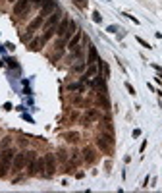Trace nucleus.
Instances as JSON below:
<instances>
[{
	"instance_id": "obj_3",
	"label": "nucleus",
	"mask_w": 162,
	"mask_h": 193,
	"mask_svg": "<svg viewBox=\"0 0 162 193\" xmlns=\"http://www.w3.org/2000/svg\"><path fill=\"white\" fill-rule=\"evenodd\" d=\"M54 10H58V4H56V0H46V2L41 6V12H39V16H43V17H48L50 14H52Z\"/></svg>"
},
{
	"instance_id": "obj_18",
	"label": "nucleus",
	"mask_w": 162,
	"mask_h": 193,
	"mask_svg": "<svg viewBox=\"0 0 162 193\" xmlns=\"http://www.w3.org/2000/svg\"><path fill=\"white\" fill-rule=\"evenodd\" d=\"M12 145V137L10 135H6L2 141H0V151H4V149H8V147Z\"/></svg>"
},
{
	"instance_id": "obj_13",
	"label": "nucleus",
	"mask_w": 162,
	"mask_h": 193,
	"mask_svg": "<svg viewBox=\"0 0 162 193\" xmlns=\"http://www.w3.org/2000/svg\"><path fill=\"white\" fill-rule=\"evenodd\" d=\"M96 60H99V52H96V48L91 44V47H89V54H87V62H85V64L89 66V64H95Z\"/></svg>"
},
{
	"instance_id": "obj_28",
	"label": "nucleus",
	"mask_w": 162,
	"mask_h": 193,
	"mask_svg": "<svg viewBox=\"0 0 162 193\" xmlns=\"http://www.w3.org/2000/svg\"><path fill=\"white\" fill-rule=\"evenodd\" d=\"M141 135V130H133V137H139Z\"/></svg>"
},
{
	"instance_id": "obj_2",
	"label": "nucleus",
	"mask_w": 162,
	"mask_h": 193,
	"mask_svg": "<svg viewBox=\"0 0 162 193\" xmlns=\"http://www.w3.org/2000/svg\"><path fill=\"white\" fill-rule=\"evenodd\" d=\"M25 164H27L25 151H23V153H16V157H14V162H12V168H14V172H21Z\"/></svg>"
},
{
	"instance_id": "obj_15",
	"label": "nucleus",
	"mask_w": 162,
	"mask_h": 193,
	"mask_svg": "<svg viewBox=\"0 0 162 193\" xmlns=\"http://www.w3.org/2000/svg\"><path fill=\"white\" fill-rule=\"evenodd\" d=\"M44 44V41H43V37H37V39H33L29 43V50H39L41 47Z\"/></svg>"
},
{
	"instance_id": "obj_8",
	"label": "nucleus",
	"mask_w": 162,
	"mask_h": 193,
	"mask_svg": "<svg viewBox=\"0 0 162 193\" xmlns=\"http://www.w3.org/2000/svg\"><path fill=\"white\" fill-rule=\"evenodd\" d=\"M68 25H69V17H62L60 23L56 25V35L58 37H64V35H66V31H68Z\"/></svg>"
},
{
	"instance_id": "obj_7",
	"label": "nucleus",
	"mask_w": 162,
	"mask_h": 193,
	"mask_svg": "<svg viewBox=\"0 0 162 193\" xmlns=\"http://www.w3.org/2000/svg\"><path fill=\"white\" fill-rule=\"evenodd\" d=\"M27 6H29V0H17V2H14V16H21L27 10Z\"/></svg>"
},
{
	"instance_id": "obj_4",
	"label": "nucleus",
	"mask_w": 162,
	"mask_h": 193,
	"mask_svg": "<svg viewBox=\"0 0 162 193\" xmlns=\"http://www.w3.org/2000/svg\"><path fill=\"white\" fill-rule=\"evenodd\" d=\"M60 20H62V12H60V10H54V12L48 16V20L43 23V27H44V29H48V27H56V25L60 23Z\"/></svg>"
},
{
	"instance_id": "obj_14",
	"label": "nucleus",
	"mask_w": 162,
	"mask_h": 193,
	"mask_svg": "<svg viewBox=\"0 0 162 193\" xmlns=\"http://www.w3.org/2000/svg\"><path fill=\"white\" fill-rule=\"evenodd\" d=\"M75 31H77V25H75V21H73V20H69L68 31H66V35H64L62 39H66V41H69V39H72V35H75Z\"/></svg>"
},
{
	"instance_id": "obj_25",
	"label": "nucleus",
	"mask_w": 162,
	"mask_h": 193,
	"mask_svg": "<svg viewBox=\"0 0 162 193\" xmlns=\"http://www.w3.org/2000/svg\"><path fill=\"white\" fill-rule=\"evenodd\" d=\"M77 158H79V153L73 151V153H72V160H73V162H77Z\"/></svg>"
},
{
	"instance_id": "obj_29",
	"label": "nucleus",
	"mask_w": 162,
	"mask_h": 193,
	"mask_svg": "<svg viewBox=\"0 0 162 193\" xmlns=\"http://www.w3.org/2000/svg\"><path fill=\"white\" fill-rule=\"evenodd\" d=\"M8 2H17V0H8Z\"/></svg>"
},
{
	"instance_id": "obj_17",
	"label": "nucleus",
	"mask_w": 162,
	"mask_h": 193,
	"mask_svg": "<svg viewBox=\"0 0 162 193\" xmlns=\"http://www.w3.org/2000/svg\"><path fill=\"white\" fill-rule=\"evenodd\" d=\"M44 170H46V166H44V158H43V157L37 158V176H39V174H44Z\"/></svg>"
},
{
	"instance_id": "obj_9",
	"label": "nucleus",
	"mask_w": 162,
	"mask_h": 193,
	"mask_svg": "<svg viewBox=\"0 0 162 193\" xmlns=\"http://www.w3.org/2000/svg\"><path fill=\"white\" fill-rule=\"evenodd\" d=\"M96 118H99V110H96V108H89L85 112V118H83V122H85L83 126H89V122H95Z\"/></svg>"
},
{
	"instance_id": "obj_22",
	"label": "nucleus",
	"mask_w": 162,
	"mask_h": 193,
	"mask_svg": "<svg viewBox=\"0 0 162 193\" xmlns=\"http://www.w3.org/2000/svg\"><path fill=\"white\" fill-rule=\"evenodd\" d=\"M126 89H127V93H129V95H133V96L137 95V91L133 89V85H131V83H126Z\"/></svg>"
},
{
	"instance_id": "obj_11",
	"label": "nucleus",
	"mask_w": 162,
	"mask_h": 193,
	"mask_svg": "<svg viewBox=\"0 0 162 193\" xmlns=\"http://www.w3.org/2000/svg\"><path fill=\"white\" fill-rule=\"evenodd\" d=\"M96 73H99V68H96V64H89V66H87V72L83 73V77H81V81H87L89 77H95Z\"/></svg>"
},
{
	"instance_id": "obj_20",
	"label": "nucleus",
	"mask_w": 162,
	"mask_h": 193,
	"mask_svg": "<svg viewBox=\"0 0 162 193\" xmlns=\"http://www.w3.org/2000/svg\"><path fill=\"white\" fill-rule=\"evenodd\" d=\"M73 4H75L77 8H81V10H85V8H87V0H73Z\"/></svg>"
},
{
	"instance_id": "obj_21",
	"label": "nucleus",
	"mask_w": 162,
	"mask_h": 193,
	"mask_svg": "<svg viewBox=\"0 0 162 193\" xmlns=\"http://www.w3.org/2000/svg\"><path fill=\"white\" fill-rule=\"evenodd\" d=\"M81 89H83L81 83H72V85H68V91H81Z\"/></svg>"
},
{
	"instance_id": "obj_24",
	"label": "nucleus",
	"mask_w": 162,
	"mask_h": 193,
	"mask_svg": "<svg viewBox=\"0 0 162 193\" xmlns=\"http://www.w3.org/2000/svg\"><path fill=\"white\" fill-rule=\"evenodd\" d=\"M93 20H95L96 23H100V21H102V17H100V14H99V12H95V14H93Z\"/></svg>"
},
{
	"instance_id": "obj_12",
	"label": "nucleus",
	"mask_w": 162,
	"mask_h": 193,
	"mask_svg": "<svg viewBox=\"0 0 162 193\" xmlns=\"http://www.w3.org/2000/svg\"><path fill=\"white\" fill-rule=\"evenodd\" d=\"M43 23H44V17H43V16H37L35 20L31 21L29 25H27V31H37L41 25H43Z\"/></svg>"
},
{
	"instance_id": "obj_6",
	"label": "nucleus",
	"mask_w": 162,
	"mask_h": 193,
	"mask_svg": "<svg viewBox=\"0 0 162 193\" xmlns=\"http://www.w3.org/2000/svg\"><path fill=\"white\" fill-rule=\"evenodd\" d=\"M81 39H83V33H81V31H75V35H73L72 39L68 41V48H69V52H75V50L79 48Z\"/></svg>"
},
{
	"instance_id": "obj_16",
	"label": "nucleus",
	"mask_w": 162,
	"mask_h": 193,
	"mask_svg": "<svg viewBox=\"0 0 162 193\" xmlns=\"http://www.w3.org/2000/svg\"><path fill=\"white\" fill-rule=\"evenodd\" d=\"M64 137H66V141H69V143H77L79 141V133L77 131H68Z\"/></svg>"
},
{
	"instance_id": "obj_26",
	"label": "nucleus",
	"mask_w": 162,
	"mask_h": 193,
	"mask_svg": "<svg viewBox=\"0 0 162 193\" xmlns=\"http://www.w3.org/2000/svg\"><path fill=\"white\" fill-rule=\"evenodd\" d=\"M31 2H33L35 6H43V4L46 2V0H31Z\"/></svg>"
},
{
	"instance_id": "obj_5",
	"label": "nucleus",
	"mask_w": 162,
	"mask_h": 193,
	"mask_svg": "<svg viewBox=\"0 0 162 193\" xmlns=\"http://www.w3.org/2000/svg\"><path fill=\"white\" fill-rule=\"evenodd\" d=\"M44 166H46V176H52L56 172V157L54 155H44Z\"/></svg>"
},
{
	"instance_id": "obj_1",
	"label": "nucleus",
	"mask_w": 162,
	"mask_h": 193,
	"mask_svg": "<svg viewBox=\"0 0 162 193\" xmlns=\"http://www.w3.org/2000/svg\"><path fill=\"white\" fill-rule=\"evenodd\" d=\"M96 145H99V149L102 151V153H106V155L112 153V147H114V135H112V131L100 133V135L96 137Z\"/></svg>"
},
{
	"instance_id": "obj_10",
	"label": "nucleus",
	"mask_w": 162,
	"mask_h": 193,
	"mask_svg": "<svg viewBox=\"0 0 162 193\" xmlns=\"http://www.w3.org/2000/svg\"><path fill=\"white\" fill-rule=\"evenodd\" d=\"M81 155H83V160H85L87 164H91V162H95V158H96V155H95V151L91 149V147H85V149L81 151Z\"/></svg>"
},
{
	"instance_id": "obj_27",
	"label": "nucleus",
	"mask_w": 162,
	"mask_h": 193,
	"mask_svg": "<svg viewBox=\"0 0 162 193\" xmlns=\"http://www.w3.org/2000/svg\"><path fill=\"white\" fill-rule=\"evenodd\" d=\"M83 70H85V64H77L75 66V72H83Z\"/></svg>"
},
{
	"instance_id": "obj_19",
	"label": "nucleus",
	"mask_w": 162,
	"mask_h": 193,
	"mask_svg": "<svg viewBox=\"0 0 162 193\" xmlns=\"http://www.w3.org/2000/svg\"><path fill=\"white\" fill-rule=\"evenodd\" d=\"M58 160H62V162H66V160H68V153H66L64 149L58 151Z\"/></svg>"
},
{
	"instance_id": "obj_23",
	"label": "nucleus",
	"mask_w": 162,
	"mask_h": 193,
	"mask_svg": "<svg viewBox=\"0 0 162 193\" xmlns=\"http://www.w3.org/2000/svg\"><path fill=\"white\" fill-rule=\"evenodd\" d=\"M137 43H139V44H141V47H145V48H151V44H149V43H147V41H145V39H141V37H137Z\"/></svg>"
}]
</instances>
